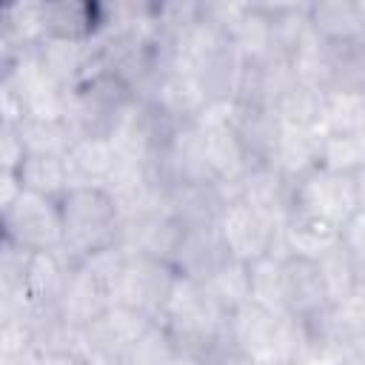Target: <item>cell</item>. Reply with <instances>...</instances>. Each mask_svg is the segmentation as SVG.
Segmentation results:
<instances>
[{
  "label": "cell",
  "mask_w": 365,
  "mask_h": 365,
  "mask_svg": "<svg viewBox=\"0 0 365 365\" xmlns=\"http://www.w3.org/2000/svg\"><path fill=\"white\" fill-rule=\"evenodd\" d=\"M63 251L80 262L103 248L117 245L120 211L103 185H74L60 197Z\"/></svg>",
  "instance_id": "1"
},
{
  "label": "cell",
  "mask_w": 365,
  "mask_h": 365,
  "mask_svg": "<svg viewBox=\"0 0 365 365\" xmlns=\"http://www.w3.org/2000/svg\"><path fill=\"white\" fill-rule=\"evenodd\" d=\"M3 240L26 251H57L63 248V214L60 200L26 191L0 211Z\"/></svg>",
  "instance_id": "2"
},
{
  "label": "cell",
  "mask_w": 365,
  "mask_h": 365,
  "mask_svg": "<svg viewBox=\"0 0 365 365\" xmlns=\"http://www.w3.org/2000/svg\"><path fill=\"white\" fill-rule=\"evenodd\" d=\"M197 125L202 131L214 180L237 185V180L251 168V157L234 128V103H208L197 117Z\"/></svg>",
  "instance_id": "3"
},
{
  "label": "cell",
  "mask_w": 365,
  "mask_h": 365,
  "mask_svg": "<svg viewBox=\"0 0 365 365\" xmlns=\"http://www.w3.org/2000/svg\"><path fill=\"white\" fill-rule=\"evenodd\" d=\"M174 282H177V271L171 262H163L154 257H128L125 268L114 285L111 302L140 308L148 317L160 319Z\"/></svg>",
  "instance_id": "4"
},
{
  "label": "cell",
  "mask_w": 365,
  "mask_h": 365,
  "mask_svg": "<svg viewBox=\"0 0 365 365\" xmlns=\"http://www.w3.org/2000/svg\"><path fill=\"white\" fill-rule=\"evenodd\" d=\"M291 208H302V211H311L317 217H325V220L342 225L359 208L354 174H342V171L317 165L314 171H308L305 177H299L294 182V205Z\"/></svg>",
  "instance_id": "5"
},
{
  "label": "cell",
  "mask_w": 365,
  "mask_h": 365,
  "mask_svg": "<svg viewBox=\"0 0 365 365\" xmlns=\"http://www.w3.org/2000/svg\"><path fill=\"white\" fill-rule=\"evenodd\" d=\"M279 222L282 220H271L242 200H231L217 220V231L222 237L228 257L251 265L271 254V242Z\"/></svg>",
  "instance_id": "6"
},
{
  "label": "cell",
  "mask_w": 365,
  "mask_h": 365,
  "mask_svg": "<svg viewBox=\"0 0 365 365\" xmlns=\"http://www.w3.org/2000/svg\"><path fill=\"white\" fill-rule=\"evenodd\" d=\"M37 60H40L43 71L57 86L74 88V86H80L100 66V51L94 46V40L46 34L37 43Z\"/></svg>",
  "instance_id": "7"
},
{
  "label": "cell",
  "mask_w": 365,
  "mask_h": 365,
  "mask_svg": "<svg viewBox=\"0 0 365 365\" xmlns=\"http://www.w3.org/2000/svg\"><path fill=\"white\" fill-rule=\"evenodd\" d=\"M237 200L271 220H285L294 205V182L274 163H251V168L237 180Z\"/></svg>",
  "instance_id": "8"
},
{
  "label": "cell",
  "mask_w": 365,
  "mask_h": 365,
  "mask_svg": "<svg viewBox=\"0 0 365 365\" xmlns=\"http://www.w3.org/2000/svg\"><path fill=\"white\" fill-rule=\"evenodd\" d=\"M277 325H279L277 314L259 308L257 302H245L228 314V342H231L234 354H240L251 362L274 359Z\"/></svg>",
  "instance_id": "9"
},
{
  "label": "cell",
  "mask_w": 365,
  "mask_h": 365,
  "mask_svg": "<svg viewBox=\"0 0 365 365\" xmlns=\"http://www.w3.org/2000/svg\"><path fill=\"white\" fill-rule=\"evenodd\" d=\"M285 271V299H288V314L314 322L331 308V297L325 288V279L319 274L317 259L308 257H288L282 262Z\"/></svg>",
  "instance_id": "10"
},
{
  "label": "cell",
  "mask_w": 365,
  "mask_h": 365,
  "mask_svg": "<svg viewBox=\"0 0 365 365\" xmlns=\"http://www.w3.org/2000/svg\"><path fill=\"white\" fill-rule=\"evenodd\" d=\"M228 257L222 237L217 231V225H202V228H185L180 237V245L171 257V265L180 277L194 279V282H205Z\"/></svg>",
  "instance_id": "11"
},
{
  "label": "cell",
  "mask_w": 365,
  "mask_h": 365,
  "mask_svg": "<svg viewBox=\"0 0 365 365\" xmlns=\"http://www.w3.org/2000/svg\"><path fill=\"white\" fill-rule=\"evenodd\" d=\"M145 103H151L163 117H168L171 123H197V117L202 114V108L208 106L200 83L194 80V74L185 71H168L163 74L154 88L140 97Z\"/></svg>",
  "instance_id": "12"
},
{
  "label": "cell",
  "mask_w": 365,
  "mask_h": 365,
  "mask_svg": "<svg viewBox=\"0 0 365 365\" xmlns=\"http://www.w3.org/2000/svg\"><path fill=\"white\" fill-rule=\"evenodd\" d=\"M111 305V294L103 282H97L88 271H83L80 265H74L60 299H57V311L60 317L71 325V328H86L94 319H100Z\"/></svg>",
  "instance_id": "13"
},
{
  "label": "cell",
  "mask_w": 365,
  "mask_h": 365,
  "mask_svg": "<svg viewBox=\"0 0 365 365\" xmlns=\"http://www.w3.org/2000/svg\"><path fill=\"white\" fill-rule=\"evenodd\" d=\"M282 240L288 257L319 259L325 251L339 245V225L302 208H291L282 220Z\"/></svg>",
  "instance_id": "14"
},
{
  "label": "cell",
  "mask_w": 365,
  "mask_h": 365,
  "mask_svg": "<svg viewBox=\"0 0 365 365\" xmlns=\"http://www.w3.org/2000/svg\"><path fill=\"white\" fill-rule=\"evenodd\" d=\"M74 259L57 248V251H31L29 262H26V277H23V288L26 294L37 302V305H54L74 271Z\"/></svg>",
  "instance_id": "15"
},
{
  "label": "cell",
  "mask_w": 365,
  "mask_h": 365,
  "mask_svg": "<svg viewBox=\"0 0 365 365\" xmlns=\"http://www.w3.org/2000/svg\"><path fill=\"white\" fill-rule=\"evenodd\" d=\"M46 37V0H17L0 11V54L37 48Z\"/></svg>",
  "instance_id": "16"
},
{
  "label": "cell",
  "mask_w": 365,
  "mask_h": 365,
  "mask_svg": "<svg viewBox=\"0 0 365 365\" xmlns=\"http://www.w3.org/2000/svg\"><path fill=\"white\" fill-rule=\"evenodd\" d=\"M242 57L231 48V43L208 51L197 66H194V80L200 83L202 94L208 103H234L240 74H242Z\"/></svg>",
  "instance_id": "17"
},
{
  "label": "cell",
  "mask_w": 365,
  "mask_h": 365,
  "mask_svg": "<svg viewBox=\"0 0 365 365\" xmlns=\"http://www.w3.org/2000/svg\"><path fill=\"white\" fill-rule=\"evenodd\" d=\"M234 128L251 163H271L282 137V123L271 108H248L234 103Z\"/></svg>",
  "instance_id": "18"
},
{
  "label": "cell",
  "mask_w": 365,
  "mask_h": 365,
  "mask_svg": "<svg viewBox=\"0 0 365 365\" xmlns=\"http://www.w3.org/2000/svg\"><path fill=\"white\" fill-rule=\"evenodd\" d=\"M308 325L314 334L328 336L345 354L365 351V305L356 297H351L345 302H334L322 317H317Z\"/></svg>",
  "instance_id": "19"
},
{
  "label": "cell",
  "mask_w": 365,
  "mask_h": 365,
  "mask_svg": "<svg viewBox=\"0 0 365 365\" xmlns=\"http://www.w3.org/2000/svg\"><path fill=\"white\" fill-rule=\"evenodd\" d=\"M63 160L68 168L71 188L74 185H103L117 165L108 137H77Z\"/></svg>",
  "instance_id": "20"
},
{
  "label": "cell",
  "mask_w": 365,
  "mask_h": 365,
  "mask_svg": "<svg viewBox=\"0 0 365 365\" xmlns=\"http://www.w3.org/2000/svg\"><path fill=\"white\" fill-rule=\"evenodd\" d=\"M103 29V6L91 0H46V34L94 40Z\"/></svg>",
  "instance_id": "21"
},
{
  "label": "cell",
  "mask_w": 365,
  "mask_h": 365,
  "mask_svg": "<svg viewBox=\"0 0 365 365\" xmlns=\"http://www.w3.org/2000/svg\"><path fill=\"white\" fill-rule=\"evenodd\" d=\"M319 137L322 131L317 128H291L282 125V137L274 154V165L291 180L297 182L299 177H305L308 171H314L319 165Z\"/></svg>",
  "instance_id": "22"
},
{
  "label": "cell",
  "mask_w": 365,
  "mask_h": 365,
  "mask_svg": "<svg viewBox=\"0 0 365 365\" xmlns=\"http://www.w3.org/2000/svg\"><path fill=\"white\" fill-rule=\"evenodd\" d=\"M14 128L29 157H66L77 140L74 128L63 117H26Z\"/></svg>",
  "instance_id": "23"
},
{
  "label": "cell",
  "mask_w": 365,
  "mask_h": 365,
  "mask_svg": "<svg viewBox=\"0 0 365 365\" xmlns=\"http://www.w3.org/2000/svg\"><path fill=\"white\" fill-rule=\"evenodd\" d=\"M308 23L325 43L362 40L356 0H317L308 3Z\"/></svg>",
  "instance_id": "24"
},
{
  "label": "cell",
  "mask_w": 365,
  "mask_h": 365,
  "mask_svg": "<svg viewBox=\"0 0 365 365\" xmlns=\"http://www.w3.org/2000/svg\"><path fill=\"white\" fill-rule=\"evenodd\" d=\"M228 43L245 63L271 57V20H268L265 3H248L245 6L242 17L237 20V26L228 34Z\"/></svg>",
  "instance_id": "25"
},
{
  "label": "cell",
  "mask_w": 365,
  "mask_h": 365,
  "mask_svg": "<svg viewBox=\"0 0 365 365\" xmlns=\"http://www.w3.org/2000/svg\"><path fill=\"white\" fill-rule=\"evenodd\" d=\"M271 20V57L291 60L308 34V3H265Z\"/></svg>",
  "instance_id": "26"
},
{
  "label": "cell",
  "mask_w": 365,
  "mask_h": 365,
  "mask_svg": "<svg viewBox=\"0 0 365 365\" xmlns=\"http://www.w3.org/2000/svg\"><path fill=\"white\" fill-rule=\"evenodd\" d=\"M319 131L362 137L365 134V91H325Z\"/></svg>",
  "instance_id": "27"
},
{
  "label": "cell",
  "mask_w": 365,
  "mask_h": 365,
  "mask_svg": "<svg viewBox=\"0 0 365 365\" xmlns=\"http://www.w3.org/2000/svg\"><path fill=\"white\" fill-rule=\"evenodd\" d=\"M325 91H365V40L328 43Z\"/></svg>",
  "instance_id": "28"
},
{
  "label": "cell",
  "mask_w": 365,
  "mask_h": 365,
  "mask_svg": "<svg viewBox=\"0 0 365 365\" xmlns=\"http://www.w3.org/2000/svg\"><path fill=\"white\" fill-rule=\"evenodd\" d=\"M202 285L211 294V299L231 314L240 305L251 302V265L240 259H225Z\"/></svg>",
  "instance_id": "29"
},
{
  "label": "cell",
  "mask_w": 365,
  "mask_h": 365,
  "mask_svg": "<svg viewBox=\"0 0 365 365\" xmlns=\"http://www.w3.org/2000/svg\"><path fill=\"white\" fill-rule=\"evenodd\" d=\"M17 174H20V182L26 191H34V194H43L51 200H60L71 188L68 168H66L63 157H26L23 165L17 168Z\"/></svg>",
  "instance_id": "30"
},
{
  "label": "cell",
  "mask_w": 365,
  "mask_h": 365,
  "mask_svg": "<svg viewBox=\"0 0 365 365\" xmlns=\"http://www.w3.org/2000/svg\"><path fill=\"white\" fill-rule=\"evenodd\" d=\"M251 302L259 308L282 317L288 314V299H285V271L282 259L277 257H262L251 262Z\"/></svg>",
  "instance_id": "31"
},
{
  "label": "cell",
  "mask_w": 365,
  "mask_h": 365,
  "mask_svg": "<svg viewBox=\"0 0 365 365\" xmlns=\"http://www.w3.org/2000/svg\"><path fill=\"white\" fill-rule=\"evenodd\" d=\"M322 100H325V91H322V88L297 83V86L277 103L274 111H277V117H279L282 125H291V128H317V131H319Z\"/></svg>",
  "instance_id": "32"
},
{
  "label": "cell",
  "mask_w": 365,
  "mask_h": 365,
  "mask_svg": "<svg viewBox=\"0 0 365 365\" xmlns=\"http://www.w3.org/2000/svg\"><path fill=\"white\" fill-rule=\"evenodd\" d=\"M319 274L325 279V288H328V297H331V305L334 302H345L354 297L356 291V277H359V262L345 251V245H334L331 251H325L319 259Z\"/></svg>",
  "instance_id": "33"
},
{
  "label": "cell",
  "mask_w": 365,
  "mask_h": 365,
  "mask_svg": "<svg viewBox=\"0 0 365 365\" xmlns=\"http://www.w3.org/2000/svg\"><path fill=\"white\" fill-rule=\"evenodd\" d=\"M319 165L342 174H356L365 165V134L345 137V134H322L319 137Z\"/></svg>",
  "instance_id": "34"
},
{
  "label": "cell",
  "mask_w": 365,
  "mask_h": 365,
  "mask_svg": "<svg viewBox=\"0 0 365 365\" xmlns=\"http://www.w3.org/2000/svg\"><path fill=\"white\" fill-rule=\"evenodd\" d=\"M177 356H180V348H177L168 325L160 319H154L148 325V331L128 351V359L134 365H174Z\"/></svg>",
  "instance_id": "35"
},
{
  "label": "cell",
  "mask_w": 365,
  "mask_h": 365,
  "mask_svg": "<svg viewBox=\"0 0 365 365\" xmlns=\"http://www.w3.org/2000/svg\"><path fill=\"white\" fill-rule=\"evenodd\" d=\"M345 351L339 345H334L328 336H319L311 331L308 345L299 351V356L294 359V365H345Z\"/></svg>",
  "instance_id": "36"
},
{
  "label": "cell",
  "mask_w": 365,
  "mask_h": 365,
  "mask_svg": "<svg viewBox=\"0 0 365 365\" xmlns=\"http://www.w3.org/2000/svg\"><path fill=\"white\" fill-rule=\"evenodd\" d=\"M339 242L345 245V251L359 262L365 265V211L356 208L342 225H339Z\"/></svg>",
  "instance_id": "37"
},
{
  "label": "cell",
  "mask_w": 365,
  "mask_h": 365,
  "mask_svg": "<svg viewBox=\"0 0 365 365\" xmlns=\"http://www.w3.org/2000/svg\"><path fill=\"white\" fill-rule=\"evenodd\" d=\"M26 145L14 125H0V171H17L26 160Z\"/></svg>",
  "instance_id": "38"
},
{
  "label": "cell",
  "mask_w": 365,
  "mask_h": 365,
  "mask_svg": "<svg viewBox=\"0 0 365 365\" xmlns=\"http://www.w3.org/2000/svg\"><path fill=\"white\" fill-rule=\"evenodd\" d=\"M23 194V182L17 171H0V211L9 208Z\"/></svg>",
  "instance_id": "39"
},
{
  "label": "cell",
  "mask_w": 365,
  "mask_h": 365,
  "mask_svg": "<svg viewBox=\"0 0 365 365\" xmlns=\"http://www.w3.org/2000/svg\"><path fill=\"white\" fill-rule=\"evenodd\" d=\"M43 354L37 348H26L20 354H9V356H0V365H43Z\"/></svg>",
  "instance_id": "40"
},
{
  "label": "cell",
  "mask_w": 365,
  "mask_h": 365,
  "mask_svg": "<svg viewBox=\"0 0 365 365\" xmlns=\"http://www.w3.org/2000/svg\"><path fill=\"white\" fill-rule=\"evenodd\" d=\"M354 182H356V200H359V208L365 211V165L354 174Z\"/></svg>",
  "instance_id": "41"
},
{
  "label": "cell",
  "mask_w": 365,
  "mask_h": 365,
  "mask_svg": "<svg viewBox=\"0 0 365 365\" xmlns=\"http://www.w3.org/2000/svg\"><path fill=\"white\" fill-rule=\"evenodd\" d=\"M354 297L365 305V265H359V277H356V291H354Z\"/></svg>",
  "instance_id": "42"
},
{
  "label": "cell",
  "mask_w": 365,
  "mask_h": 365,
  "mask_svg": "<svg viewBox=\"0 0 365 365\" xmlns=\"http://www.w3.org/2000/svg\"><path fill=\"white\" fill-rule=\"evenodd\" d=\"M356 14H359V37L365 40V0H356Z\"/></svg>",
  "instance_id": "43"
},
{
  "label": "cell",
  "mask_w": 365,
  "mask_h": 365,
  "mask_svg": "<svg viewBox=\"0 0 365 365\" xmlns=\"http://www.w3.org/2000/svg\"><path fill=\"white\" fill-rule=\"evenodd\" d=\"M345 365H365V351L362 354H348L345 356Z\"/></svg>",
  "instance_id": "44"
},
{
  "label": "cell",
  "mask_w": 365,
  "mask_h": 365,
  "mask_svg": "<svg viewBox=\"0 0 365 365\" xmlns=\"http://www.w3.org/2000/svg\"><path fill=\"white\" fill-rule=\"evenodd\" d=\"M100 365H134L128 356H117V359H106V362H100Z\"/></svg>",
  "instance_id": "45"
},
{
  "label": "cell",
  "mask_w": 365,
  "mask_h": 365,
  "mask_svg": "<svg viewBox=\"0 0 365 365\" xmlns=\"http://www.w3.org/2000/svg\"><path fill=\"white\" fill-rule=\"evenodd\" d=\"M251 365H285V362H279V359H265V362H251Z\"/></svg>",
  "instance_id": "46"
}]
</instances>
